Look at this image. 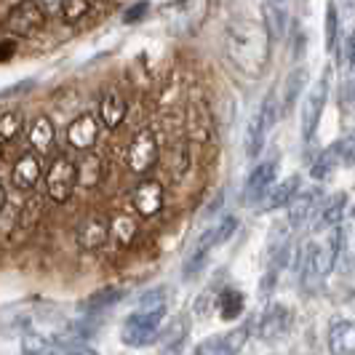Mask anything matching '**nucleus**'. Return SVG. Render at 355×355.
<instances>
[{
	"label": "nucleus",
	"instance_id": "f257e3e1",
	"mask_svg": "<svg viewBox=\"0 0 355 355\" xmlns=\"http://www.w3.org/2000/svg\"><path fill=\"white\" fill-rule=\"evenodd\" d=\"M272 35L265 21L251 17H235L225 27L222 49L235 70L246 78H259L270 62Z\"/></svg>",
	"mask_w": 355,
	"mask_h": 355
},
{
	"label": "nucleus",
	"instance_id": "f03ea898",
	"mask_svg": "<svg viewBox=\"0 0 355 355\" xmlns=\"http://www.w3.org/2000/svg\"><path fill=\"white\" fill-rule=\"evenodd\" d=\"M160 17L171 35H196L209 17V0H171V3L160 6Z\"/></svg>",
	"mask_w": 355,
	"mask_h": 355
},
{
	"label": "nucleus",
	"instance_id": "7ed1b4c3",
	"mask_svg": "<svg viewBox=\"0 0 355 355\" xmlns=\"http://www.w3.org/2000/svg\"><path fill=\"white\" fill-rule=\"evenodd\" d=\"M339 246H342V232L334 230L331 238L323 246H310L304 254V267H302V284L307 291H318L326 275L331 272V267L339 257Z\"/></svg>",
	"mask_w": 355,
	"mask_h": 355
},
{
	"label": "nucleus",
	"instance_id": "20e7f679",
	"mask_svg": "<svg viewBox=\"0 0 355 355\" xmlns=\"http://www.w3.org/2000/svg\"><path fill=\"white\" fill-rule=\"evenodd\" d=\"M166 315V307L160 310H137L131 313L123 323V331H121V339H123L128 347H144V345H153L155 339L160 337V320Z\"/></svg>",
	"mask_w": 355,
	"mask_h": 355
},
{
	"label": "nucleus",
	"instance_id": "39448f33",
	"mask_svg": "<svg viewBox=\"0 0 355 355\" xmlns=\"http://www.w3.org/2000/svg\"><path fill=\"white\" fill-rule=\"evenodd\" d=\"M46 17L49 14L37 0H21L3 17V27L14 37H30L46 27Z\"/></svg>",
	"mask_w": 355,
	"mask_h": 355
},
{
	"label": "nucleus",
	"instance_id": "423d86ee",
	"mask_svg": "<svg viewBox=\"0 0 355 355\" xmlns=\"http://www.w3.org/2000/svg\"><path fill=\"white\" fill-rule=\"evenodd\" d=\"M78 187V166L67 155H56L46 171V193L53 203H67Z\"/></svg>",
	"mask_w": 355,
	"mask_h": 355
},
{
	"label": "nucleus",
	"instance_id": "0eeeda50",
	"mask_svg": "<svg viewBox=\"0 0 355 355\" xmlns=\"http://www.w3.org/2000/svg\"><path fill=\"white\" fill-rule=\"evenodd\" d=\"M160 158V147H158V137L153 128H139L134 134V139L128 144V153H125V163L134 174H147L158 166Z\"/></svg>",
	"mask_w": 355,
	"mask_h": 355
},
{
	"label": "nucleus",
	"instance_id": "6e6552de",
	"mask_svg": "<svg viewBox=\"0 0 355 355\" xmlns=\"http://www.w3.org/2000/svg\"><path fill=\"white\" fill-rule=\"evenodd\" d=\"M275 110H278L275 107V91H270L265 99H262L259 110L254 112V118L249 121V131H246V155L249 158H257L262 153L267 134H270V128L275 125V118H278Z\"/></svg>",
	"mask_w": 355,
	"mask_h": 355
},
{
	"label": "nucleus",
	"instance_id": "1a4fd4ad",
	"mask_svg": "<svg viewBox=\"0 0 355 355\" xmlns=\"http://www.w3.org/2000/svg\"><path fill=\"white\" fill-rule=\"evenodd\" d=\"M326 99H329V70L323 72V78L318 80V86L310 91V96L304 99L302 107V139L310 142L315 128L320 123V115H323V107H326Z\"/></svg>",
	"mask_w": 355,
	"mask_h": 355
},
{
	"label": "nucleus",
	"instance_id": "9d476101",
	"mask_svg": "<svg viewBox=\"0 0 355 355\" xmlns=\"http://www.w3.org/2000/svg\"><path fill=\"white\" fill-rule=\"evenodd\" d=\"M110 238H112V227L102 214H91L86 219H80V225H78V246L80 249H102Z\"/></svg>",
	"mask_w": 355,
	"mask_h": 355
},
{
	"label": "nucleus",
	"instance_id": "9b49d317",
	"mask_svg": "<svg viewBox=\"0 0 355 355\" xmlns=\"http://www.w3.org/2000/svg\"><path fill=\"white\" fill-rule=\"evenodd\" d=\"M163 198L166 193H163V184L158 179H142L131 193V203L142 216H155L163 209Z\"/></svg>",
	"mask_w": 355,
	"mask_h": 355
},
{
	"label": "nucleus",
	"instance_id": "f8f14e48",
	"mask_svg": "<svg viewBox=\"0 0 355 355\" xmlns=\"http://www.w3.org/2000/svg\"><path fill=\"white\" fill-rule=\"evenodd\" d=\"M294 326V313L286 304H272L267 307V313L259 320V337L272 342V339H284Z\"/></svg>",
	"mask_w": 355,
	"mask_h": 355
},
{
	"label": "nucleus",
	"instance_id": "ddd939ff",
	"mask_svg": "<svg viewBox=\"0 0 355 355\" xmlns=\"http://www.w3.org/2000/svg\"><path fill=\"white\" fill-rule=\"evenodd\" d=\"M275 174H278V160H265V163H259V166L249 174V179H246L243 203H246V206L257 203V200L270 190V184L275 182Z\"/></svg>",
	"mask_w": 355,
	"mask_h": 355
},
{
	"label": "nucleus",
	"instance_id": "4468645a",
	"mask_svg": "<svg viewBox=\"0 0 355 355\" xmlns=\"http://www.w3.org/2000/svg\"><path fill=\"white\" fill-rule=\"evenodd\" d=\"M40 153L37 150H27L14 160V168H11V182L17 190H33L40 179Z\"/></svg>",
	"mask_w": 355,
	"mask_h": 355
},
{
	"label": "nucleus",
	"instance_id": "2eb2a0df",
	"mask_svg": "<svg viewBox=\"0 0 355 355\" xmlns=\"http://www.w3.org/2000/svg\"><path fill=\"white\" fill-rule=\"evenodd\" d=\"M99 139V121L91 115V112H83L78 115L70 125H67V142L75 150H91Z\"/></svg>",
	"mask_w": 355,
	"mask_h": 355
},
{
	"label": "nucleus",
	"instance_id": "dca6fc26",
	"mask_svg": "<svg viewBox=\"0 0 355 355\" xmlns=\"http://www.w3.org/2000/svg\"><path fill=\"white\" fill-rule=\"evenodd\" d=\"M246 339H249V326H241V329H235L225 337H214L200 342L196 347V355H235L243 347Z\"/></svg>",
	"mask_w": 355,
	"mask_h": 355
},
{
	"label": "nucleus",
	"instance_id": "f3484780",
	"mask_svg": "<svg viewBox=\"0 0 355 355\" xmlns=\"http://www.w3.org/2000/svg\"><path fill=\"white\" fill-rule=\"evenodd\" d=\"M125 112H128V102H125L123 94L118 89L107 91L102 96V102H99V121L105 123V128L115 131L125 121Z\"/></svg>",
	"mask_w": 355,
	"mask_h": 355
},
{
	"label": "nucleus",
	"instance_id": "a211bd4d",
	"mask_svg": "<svg viewBox=\"0 0 355 355\" xmlns=\"http://www.w3.org/2000/svg\"><path fill=\"white\" fill-rule=\"evenodd\" d=\"M187 137L196 139V142H209L214 137V118L211 110L203 105V102H196L187 110Z\"/></svg>",
	"mask_w": 355,
	"mask_h": 355
},
{
	"label": "nucleus",
	"instance_id": "6ab92c4d",
	"mask_svg": "<svg viewBox=\"0 0 355 355\" xmlns=\"http://www.w3.org/2000/svg\"><path fill=\"white\" fill-rule=\"evenodd\" d=\"M329 353L355 355V323L353 320H334L329 329Z\"/></svg>",
	"mask_w": 355,
	"mask_h": 355
},
{
	"label": "nucleus",
	"instance_id": "aec40b11",
	"mask_svg": "<svg viewBox=\"0 0 355 355\" xmlns=\"http://www.w3.org/2000/svg\"><path fill=\"white\" fill-rule=\"evenodd\" d=\"M53 123L51 118H46V115H37L33 125H30V144H33V150H37L40 155H46L49 150L53 147Z\"/></svg>",
	"mask_w": 355,
	"mask_h": 355
},
{
	"label": "nucleus",
	"instance_id": "412c9836",
	"mask_svg": "<svg viewBox=\"0 0 355 355\" xmlns=\"http://www.w3.org/2000/svg\"><path fill=\"white\" fill-rule=\"evenodd\" d=\"M318 200H320L318 190H307L302 196H297L288 203V206H291V209H288V222H291V225H302L310 214L318 211Z\"/></svg>",
	"mask_w": 355,
	"mask_h": 355
},
{
	"label": "nucleus",
	"instance_id": "4be33fe9",
	"mask_svg": "<svg viewBox=\"0 0 355 355\" xmlns=\"http://www.w3.org/2000/svg\"><path fill=\"white\" fill-rule=\"evenodd\" d=\"M105 179V160L99 158V155H83V160L78 163V184H83V187H96L99 182Z\"/></svg>",
	"mask_w": 355,
	"mask_h": 355
},
{
	"label": "nucleus",
	"instance_id": "5701e85b",
	"mask_svg": "<svg viewBox=\"0 0 355 355\" xmlns=\"http://www.w3.org/2000/svg\"><path fill=\"white\" fill-rule=\"evenodd\" d=\"M345 206H347V196L345 193H337V196L329 198L326 203H320L315 227H334V225H339L342 214H345Z\"/></svg>",
	"mask_w": 355,
	"mask_h": 355
},
{
	"label": "nucleus",
	"instance_id": "b1692460",
	"mask_svg": "<svg viewBox=\"0 0 355 355\" xmlns=\"http://www.w3.org/2000/svg\"><path fill=\"white\" fill-rule=\"evenodd\" d=\"M300 182H302L300 177H288V179H284V182H278L275 190L267 196V203H265L267 211L281 209V206H288V203L297 198V193H300Z\"/></svg>",
	"mask_w": 355,
	"mask_h": 355
},
{
	"label": "nucleus",
	"instance_id": "393cba45",
	"mask_svg": "<svg viewBox=\"0 0 355 355\" xmlns=\"http://www.w3.org/2000/svg\"><path fill=\"white\" fill-rule=\"evenodd\" d=\"M0 209H3V214H0V230H3V241L8 243V241H11V232L19 227L21 206L11 200V196H8V190H6V187H3V203H0Z\"/></svg>",
	"mask_w": 355,
	"mask_h": 355
},
{
	"label": "nucleus",
	"instance_id": "a878e982",
	"mask_svg": "<svg viewBox=\"0 0 355 355\" xmlns=\"http://www.w3.org/2000/svg\"><path fill=\"white\" fill-rule=\"evenodd\" d=\"M216 310H219V318L222 320H235L243 313V294L238 288H225L219 291L216 297Z\"/></svg>",
	"mask_w": 355,
	"mask_h": 355
},
{
	"label": "nucleus",
	"instance_id": "bb28decb",
	"mask_svg": "<svg viewBox=\"0 0 355 355\" xmlns=\"http://www.w3.org/2000/svg\"><path fill=\"white\" fill-rule=\"evenodd\" d=\"M110 227H112V241H115L118 246H131V243L137 241V235H139L137 219H131V216H125V214H118V216L110 222Z\"/></svg>",
	"mask_w": 355,
	"mask_h": 355
},
{
	"label": "nucleus",
	"instance_id": "cd10ccee",
	"mask_svg": "<svg viewBox=\"0 0 355 355\" xmlns=\"http://www.w3.org/2000/svg\"><path fill=\"white\" fill-rule=\"evenodd\" d=\"M121 300H123V288H99L96 294H91L89 300L80 302V310L83 313H99V310H107Z\"/></svg>",
	"mask_w": 355,
	"mask_h": 355
},
{
	"label": "nucleus",
	"instance_id": "c85d7f7f",
	"mask_svg": "<svg viewBox=\"0 0 355 355\" xmlns=\"http://www.w3.org/2000/svg\"><path fill=\"white\" fill-rule=\"evenodd\" d=\"M307 86V67H297V70L288 72V78H286V86H284V112H288L294 102H297V96L302 94V89Z\"/></svg>",
	"mask_w": 355,
	"mask_h": 355
},
{
	"label": "nucleus",
	"instance_id": "c756f323",
	"mask_svg": "<svg viewBox=\"0 0 355 355\" xmlns=\"http://www.w3.org/2000/svg\"><path fill=\"white\" fill-rule=\"evenodd\" d=\"M21 355H64L59 350V345H53L51 339L40 337L35 331H27L21 339Z\"/></svg>",
	"mask_w": 355,
	"mask_h": 355
},
{
	"label": "nucleus",
	"instance_id": "7c9ffc66",
	"mask_svg": "<svg viewBox=\"0 0 355 355\" xmlns=\"http://www.w3.org/2000/svg\"><path fill=\"white\" fill-rule=\"evenodd\" d=\"M168 168H171V174L177 179L187 174V168H190V144L184 142V139L174 142V147L168 150Z\"/></svg>",
	"mask_w": 355,
	"mask_h": 355
},
{
	"label": "nucleus",
	"instance_id": "2f4dec72",
	"mask_svg": "<svg viewBox=\"0 0 355 355\" xmlns=\"http://www.w3.org/2000/svg\"><path fill=\"white\" fill-rule=\"evenodd\" d=\"M21 128H24L21 112H17V110H6L3 118H0V142L11 144L19 134H21Z\"/></svg>",
	"mask_w": 355,
	"mask_h": 355
},
{
	"label": "nucleus",
	"instance_id": "473e14b6",
	"mask_svg": "<svg viewBox=\"0 0 355 355\" xmlns=\"http://www.w3.org/2000/svg\"><path fill=\"white\" fill-rule=\"evenodd\" d=\"M184 329H187V320L174 318L166 329V339H163V355H177V350L184 342Z\"/></svg>",
	"mask_w": 355,
	"mask_h": 355
},
{
	"label": "nucleus",
	"instance_id": "72a5a7b5",
	"mask_svg": "<svg viewBox=\"0 0 355 355\" xmlns=\"http://www.w3.org/2000/svg\"><path fill=\"white\" fill-rule=\"evenodd\" d=\"M339 163V150L337 144H331L326 153H320V158L313 163V168H310V174H313V179H326L331 171H334V166Z\"/></svg>",
	"mask_w": 355,
	"mask_h": 355
},
{
	"label": "nucleus",
	"instance_id": "f704fd0d",
	"mask_svg": "<svg viewBox=\"0 0 355 355\" xmlns=\"http://www.w3.org/2000/svg\"><path fill=\"white\" fill-rule=\"evenodd\" d=\"M238 230V216H225L219 225H214L211 230L206 232V238L211 241V246H219V243H227L232 235Z\"/></svg>",
	"mask_w": 355,
	"mask_h": 355
},
{
	"label": "nucleus",
	"instance_id": "c9c22d12",
	"mask_svg": "<svg viewBox=\"0 0 355 355\" xmlns=\"http://www.w3.org/2000/svg\"><path fill=\"white\" fill-rule=\"evenodd\" d=\"M94 3H96V0H67L64 8H62V19H64L67 24H75V21H80V19L89 14Z\"/></svg>",
	"mask_w": 355,
	"mask_h": 355
},
{
	"label": "nucleus",
	"instance_id": "e433bc0d",
	"mask_svg": "<svg viewBox=\"0 0 355 355\" xmlns=\"http://www.w3.org/2000/svg\"><path fill=\"white\" fill-rule=\"evenodd\" d=\"M40 211H43V200H40V198H30V200L21 206V219H19V225H21L24 230H33L37 225V219H40Z\"/></svg>",
	"mask_w": 355,
	"mask_h": 355
},
{
	"label": "nucleus",
	"instance_id": "4c0bfd02",
	"mask_svg": "<svg viewBox=\"0 0 355 355\" xmlns=\"http://www.w3.org/2000/svg\"><path fill=\"white\" fill-rule=\"evenodd\" d=\"M337 33H339L337 6L329 3V6H326V49H329V51H337Z\"/></svg>",
	"mask_w": 355,
	"mask_h": 355
},
{
	"label": "nucleus",
	"instance_id": "58836bf2",
	"mask_svg": "<svg viewBox=\"0 0 355 355\" xmlns=\"http://www.w3.org/2000/svg\"><path fill=\"white\" fill-rule=\"evenodd\" d=\"M265 14L270 19V24H267V30H270V35L272 37H284L286 33V14L278 8V6H265Z\"/></svg>",
	"mask_w": 355,
	"mask_h": 355
},
{
	"label": "nucleus",
	"instance_id": "ea45409f",
	"mask_svg": "<svg viewBox=\"0 0 355 355\" xmlns=\"http://www.w3.org/2000/svg\"><path fill=\"white\" fill-rule=\"evenodd\" d=\"M147 11H150V3L142 0V3H137V6H131L128 11L123 14V21L125 24H134V21H139L142 17H147Z\"/></svg>",
	"mask_w": 355,
	"mask_h": 355
},
{
	"label": "nucleus",
	"instance_id": "a19ab883",
	"mask_svg": "<svg viewBox=\"0 0 355 355\" xmlns=\"http://www.w3.org/2000/svg\"><path fill=\"white\" fill-rule=\"evenodd\" d=\"M337 150L342 163H355V139H342V142H337Z\"/></svg>",
	"mask_w": 355,
	"mask_h": 355
},
{
	"label": "nucleus",
	"instance_id": "79ce46f5",
	"mask_svg": "<svg viewBox=\"0 0 355 355\" xmlns=\"http://www.w3.org/2000/svg\"><path fill=\"white\" fill-rule=\"evenodd\" d=\"M43 8H46V14H56V17H62V8H64V3L67 0H37Z\"/></svg>",
	"mask_w": 355,
	"mask_h": 355
},
{
	"label": "nucleus",
	"instance_id": "37998d69",
	"mask_svg": "<svg viewBox=\"0 0 355 355\" xmlns=\"http://www.w3.org/2000/svg\"><path fill=\"white\" fill-rule=\"evenodd\" d=\"M14 49H17V46H14V40H11V33H6V37H3V53H0V59H3V62H8V59H11V53H14Z\"/></svg>",
	"mask_w": 355,
	"mask_h": 355
},
{
	"label": "nucleus",
	"instance_id": "c03bdc74",
	"mask_svg": "<svg viewBox=\"0 0 355 355\" xmlns=\"http://www.w3.org/2000/svg\"><path fill=\"white\" fill-rule=\"evenodd\" d=\"M70 355H99V353H94L89 347H80V350H75V353H70Z\"/></svg>",
	"mask_w": 355,
	"mask_h": 355
},
{
	"label": "nucleus",
	"instance_id": "a18cd8bd",
	"mask_svg": "<svg viewBox=\"0 0 355 355\" xmlns=\"http://www.w3.org/2000/svg\"><path fill=\"white\" fill-rule=\"evenodd\" d=\"M272 3H281V0H272Z\"/></svg>",
	"mask_w": 355,
	"mask_h": 355
}]
</instances>
